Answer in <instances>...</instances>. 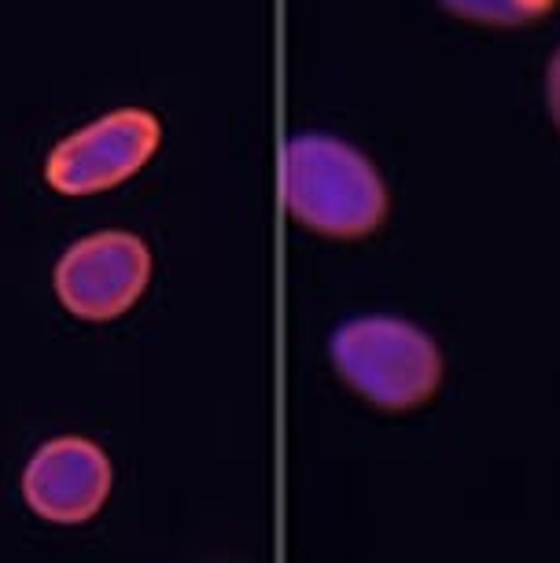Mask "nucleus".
Here are the masks:
<instances>
[{"label": "nucleus", "instance_id": "f257e3e1", "mask_svg": "<svg viewBox=\"0 0 560 563\" xmlns=\"http://www.w3.org/2000/svg\"><path fill=\"white\" fill-rule=\"evenodd\" d=\"M284 199L321 236L358 240L387 218V188L358 147L325 133L295 136L284 158Z\"/></svg>", "mask_w": 560, "mask_h": 563}, {"label": "nucleus", "instance_id": "7ed1b4c3", "mask_svg": "<svg viewBox=\"0 0 560 563\" xmlns=\"http://www.w3.org/2000/svg\"><path fill=\"white\" fill-rule=\"evenodd\" d=\"M158 119L144 108H122L89 122L52 147L45 158V180L59 196H97L119 188L158 147Z\"/></svg>", "mask_w": 560, "mask_h": 563}, {"label": "nucleus", "instance_id": "0eeeda50", "mask_svg": "<svg viewBox=\"0 0 560 563\" xmlns=\"http://www.w3.org/2000/svg\"><path fill=\"white\" fill-rule=\"evenodd\" d=\"M546 92H549V114H553L557 130H560V48L549 59V74H546Z\"/></svg>", "mask_w": 560, "mask_h": 563}, {"label": "nucleus", "instance_id": "20e7f679", "mask_svg": "<svg viewBox=\"0 0 560 563\" xmlns=\"http://www.w3.org/2000/svg\"><path fill=\"white\" fill-rule=\"evenodd\" d=\"M152 280V251L133 232H97L78 240L56 265V295L81 321H114Z\"/></svg>", "mask_w": 560, "mask_h": 563}, {"label": "nucleus", "instance_id": "39448f33", "mask_svg": "<svg viewBox=\"0 0 560 563\" xmlns=\"http://www.w3.org/2000/svg\"><path fill=\"white\" fill-rule=\"evenodd\" d=\"M26 505L48 523H86L111 494V461L89 439H52L23 472Z\"/></svg>", "mask_w": 560, "mask_h": 563}, {"label": "nucleus", "instance_id": "423d86ee", "mask_svg": "<svg viewBox=\"0 0 560 563\" xmlns=\"http://www.w3.org/2000/svg\"><path fill=\"white\" fill-rule=\"evenodd\" d=\"M450 15L480 26H527L546 19L557 0H439Z\"/></svg>", "mask_w": 560, "mask_h": 563}, {"label": "nucleus", "instance_id": "f03ea898", "mask_svg": "<svg viewBox=\"0 0 560 563\" xmlns=\"http://www.w3.org/2000/svg\"><path fill=\"white\" fill-rule=\"evenodd\" d=\"M336 372L380 409H414L439 390L436 339L398 317H358L329 343Z\"/></svg>", "mask_w": 560, "mask_h": 563}]
</instances>
